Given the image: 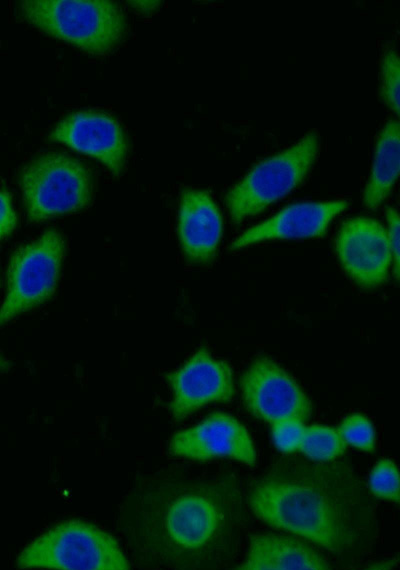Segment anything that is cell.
<instances>
[{
    "instance_id": "obj_18",
    "label": "cell",
    "mask_w": 400,
    "mask_h": 570,
    "mask_svg": "<svg viewBox=\"0 0 400 570\" xmlns=\"http://www.w3.org/2000/svg\"><path fill=\"white\" fill-rule=\"evenodd\" d=\"M338 432L345 444L365 452H374L376 448V432L371 421L362 414L345 417Z\"/></svg>"
},
{
    "instance_id": "obj_3",
    "label": "cell",
    "mask_w": 400,
    "mask_h": 570,
    "mask_svg": "<svg viewBox=\"0 0 400 570\" xmlns=\"http://www.w3.org/2000/svg\"><path fill=\"white\" fill-rule=\"evenodd\" d=\"M21 11L41 32L94 56L115 51L127 33L123 10L109 0H30Z\"/></svg>"
},
{
    "instance_id": "obj_23",
    "label": "cell",
    "mask_w": 400,
    "mask_h": 570,
    "mask_svg": "<svg viewBox=\"0 0 400 570\" xmlns=\"http://www.w3.org/2000/svg\"><path fill=\"white\" fill-rule=\"evenodd\" d=\"M16 224L17 217L11 196L7 191H0V241L14 231Z\"/></svg>"
},
{
    "instance_id": "obj_4",
    "label": "cell",
    "mask_w": 400,
    "mask_h": 570,
    "mask_svg": "<svg viewBox=\"0 0 400 570\" xmlns=\"http://www.w3.org/2000/svg\"><path fill=\"white\" fill-rule=\"evenodd\" d=\"M19 186L28 220L38 223L89 206L94 179L89 168L77 158L49 151L22 168Z\"/></svg>"
},
{
    "instance_id": "obj_15",
    "label": "cell",
    "mask_w": 400,
    "mask_h": 570,
    "mask_svg": "<svg viewBox=\"0 0 400 570\" xmlns=\"http://www.w3.org/2000/svg\"><path fill=\"white\" fill-rule=\"evenodd\" d=\"M329 562L308 544L289 536L257 534L250 537L245 561L237 569H330Z\"/></svg>"
},
{
    "instance_id": "obj_5",
    "label": "cell",
    "mask_w": 400,
    "mask_h": 570,
    "mask_svg": "<svg viewBox=\"0 0 400 570\" xmlns=\"http://www.w3.org/2000/svg\"><path fill=\"white\" fill-rule=\"evenodd\" d=\"M16 565L21 569H130L115 537L78 519L62 521L35 538L18 555Z\"/></svg>"
},
{
    "instance_id": "obj_25",
    "label": "cell",
    "mask_w": 400,
    "mask_h": 570,
    "mask_svg": "<svg viewBox=\"0 0 400 570\" xmlns=\"http://www.w3.org/2000/svg\"><path fill=\"white\" fill-rule=\"evenodd\" d=\"M11 368L9 360L0 352V372H7Z\"/></svg>"
},
{
    "instance_id": "obj_17",
    "label": "cell",
    "mask_w": 400,
    "mask_h": 570,
    "mask_svg": "<svg viewBox=\"0 0 400 570\" xmlns=\"http://www.w3.org/2000/svg\"><path fill=\"white\" fill-rule=\"evenodd\" d=\"M346 444L338 430L324 425L304 428L299 450L314 461H332L343 455Z\"/></svg>"
},
{
    "instance_id": "obj_6",
    "label": "cell",
    "mask_w": 400,
    "mask_h": 570,
    "mask_svg": "<svg viewBox=\"0 0 400 570\" xmlns=\"http://www.w3.org/2000/svg\"><path fill=\"white\" fill-rule=\"evenodd\" d=\"M319 136L310 131L283 151L256 164L225 194L232 222L260 214L296 189L307 177L319 152Z\"/></svg>"
},
{
    "instance_id": "obj_24",
    "label": "cell",
    "mask_w": 400,
    "mask_h": 570,
    "mask_svg": "<svg viewBox=\"0 0 400 570\" xmlns=\"http://www.w3.org/2000/svg\"><path fill=\"white\" fill-rule=\"evenodd\" d=\"M129 4L138 12L151 13L159 7V1H130Z\"/></svg>"
},
{
    "instance_id": "obj_2",
    "label": "cell",
    "mask_w": 400,
    "mask_h": 570,
    "mask_svg": "<svg viewBox=\"0 0 400 570\" xmlns=\"http://www.w3.org/2000/svg\"><path fill=\"white\" fill-rule=\"evenodd\" d=\"M246 501L264 523L345 563L365 556L377 538L376 506L345 462L278 461L251 484Z\"/></svg>"
},
{
    "instance_id": "obj_12",
    "label": "cell",
    "mask_w": 400,
    "mask_h": 570,
    "mask_svg": "<svg viewBox=\"0 0 400 570\" xmlns=\"http://www.w3.org/2000/svg\"><path fill=\"white\" fill-rule=\"evenodd\" d=\"M169 452L201 462L229 457L251 467L256 465V450L248 430L224 412H212L195 426L175 433Z\"/></svg>"
},
{
    "instance_id": "obj_27",
    "label": "cell",
    "mask_w": 400,
    "mask_h": 570,
    "mask_svg": "<svg viewBox=\"0 0 400 570\" xmlns=\"http://www.w3.org/2000/svg\"><path fill=\"white\" fill-rule=\"evenodd\" d=\"M0 285H1V281H0Z\"/></svg>"
},
{
    "instance_id": "obj_13",
    "label": "cell",
    "mask_w": 400,
    "mask_h": 570,
    "mask_svg": "<svg viewBox=\"0 0 400 570\" xmlns=\"http://www.w3.org/2000/svg\"><path fill=\"white\" fill-rule=\"evenodd\" d=\"M348 205L346 200L291 204L239 235L230 249L240 250L269 240L322 237L332 220Z\"/></svg>"
},
{
    "instance_id": "obj_8",
    "label": "cell",
    "mask_w": 400,
    "mask_h": 570,
    "mask_svg": "<svg viewBox=\"0 0 400 570\" xmlns=\"http://www.w3.org/2000/svg\"><path fill=\"white\" fill-rule=\"evenodd\" d=\"M242 400L255 418L271 424L283 420L306 421L312 403L302 388L280 365L259 356L240 378Z\"/></svg>"
},
{
    "instance_id": "obj_9",
    "label": "cell",
    "mask_w": 400,
    "mask_h": 570,
    "mask_svg": "<svg viewBox=\"0 0 400 570\" xmlns=\"http://www.w3.org/2000/svg\"><path fill=\"white\" fill-rule=\"evenodd\" d=\"M48 140L98 160L115 178L126 167L129 152L126 132L107 112L93 109L72 112L56 124Z\"/></svg>"
},
{
    "instance_id": "obj_16",
    "label": "cell",
    "mask_w": 400,
    "mask_h": 570,
    "mask_svg": "<svg viewBox=\"0 0 400 570\" xmlns=\"http://www.w3.org/2000/svg\"><path fill=\"white\" fill-rule=\"evenodd\" d=\"M400 170V127L396 119L388 121L381 130L371 173L363 192L368 209H376L390 195Z\"/></svg>"
},
{
    "instance_id": "obj_20",
    "label": "cell",
    "mask_w": 400,
    "mask_h": 570,
    "mask_svg": "<svg viewBox=\"0 0 400 570\" xmlns=\"http://www.w3.org/2000/svg\"><path fill=\"white\" fill-rule=\"evenodd\" d=\"M368 484L374 496L395 503L399 502V473L392 460L378 461L370 473Z\"/></svg>"
},
{
    "instance_id": "obj_22",
    "label": "cell",
    "mask_w": 400,
    "mask_h": 570,
    "mask_svg": "<svg viewBox=\"0 0 400 570\" xmlns=\"http://www.w3.org/2000/svg\"><path fill=\"white\" fill-rule=\"evenodd\" d=\"M386 219L388 229L387 237L389 242V247L392 254V268L393 274L396 280L399 279V216L397 211L388 207L386 209Z\"/></svg>"
},
{
    "instance_id": "obj_11",
    "label": "cell",
    "mask_w": 400,
    "mask_h": 570,
    "mask_svg": "<svg viewBox=\"0 0 400 570\" xmlns=\"http://www.w3.org/2000/svg\"><path fill=\"white\" fill-rule=\"evenodd\" d=\"M338 259L346 274L360 287L383 285L392 265L386 229L368 217L347 219L335 240Z\"/></svg>"
},
{
    "instance_id": "obj_7",
    "label": "cell",
    "mask_w": 400,
    "mask_h": 570,
    "mask_svg": "<svg viewBox=\"0 0 400 570\" xmlns=\"http://www.w3.org/2000/svg\"><path fill=\"white\" fill-rule=\"evenodd\" d=\"M65 250L62 234L49 229L13 253L8 265L6 295L0 306V327L54 295Z\"/></svg>"
},
{
    "instance_id": "obj_1",
    "label": "cell",
    "mask_w": 400,
    "mask_h": 570,
    "mask_svg": "<svg viewBox=\"0 0 400 570\" xmlns=\"http://www.w3.org/2000/svg\"><path fill=\"white\" fill-rule=\"evenodd\" d=\"M247 524L240 480L230 472L158 474L125 498L118 527L133 559L151 569H219L236 559Z\"/></svg>"
},
{
    "instance_id": "obj_14",
    "label": "cell",
    "mask_w": 400,
    "mask_h": 570,
    "mask_svg": "<svg viewBox=\"0 0 400 570\" xmlns=\"http://www.w3.org/2000/svg\"><path fill=\"white\" fill-rule=\"evenodd\" d=\"M223 234V220L208 191L185 188L180 194L177 235L185 258L195 264L214 260Z\"/></svg>"
},
{
    "instance_id": "obj_21",
    "label": "cell",
    "mask_w": 400,
    "mask_h": 570,
    "mask_svg": "<svg viewBox=\"0 0 400 570\" xmlns=\"http://www.w3.org/2000/svg\"><path fill=\"white\" fill-rule=\"evenodd\" d=\"M303 422L283 420L272 424V439L275 446L284 453L299 450L304 432Z\"/></svg>"
},
{
    "instance_id": "obj_19",
    "label": "cell",
    "mask_w": 400,
    "mask_h": 570,
    "mask_svg": "<svg viewBox=\"0 0 400 570\" xmlns=\"http://www.w3.org/2000/svg\"><path fill=\"white\" fill-rule=\"evenodd\" d=\"M400 64L398 53L394 49L385 52L381 61L380 96L383 102L399 115Z\"/></svg>"
},
{
    "instance_id": "obj_10",
    "label": "cell",
    "mask_w": 400,
    "mask_h": 570,
    "mask_svg": "<svg viewBox=\"0 0 400 570\" xmlns=\"http://www.w3.org/2000/svg\"><path fill=\"white\" fill-rule=\"evenodd\" d=\"M165 378L173 393L169 410L175 422L208 403L230 402L235 393L232 368L204 346Z\"/></svg>"
},
{
    "instance_id": "obj_26",
    "label": "cell",
    "mask_w": 400,
    "mask_h": 570,
    "mask_svg": "<svg viewBox=\"0 0 400 570\" xmlns=\"http://www.w3.org/2000/svg\"><path fill=\"white\" fill-rule=\"evenodd\" d=\"M393 566V562L391 561H385V562H380V563H375L372 566H369L370 569H390Z\"/></svg>"
}]
</instances>
